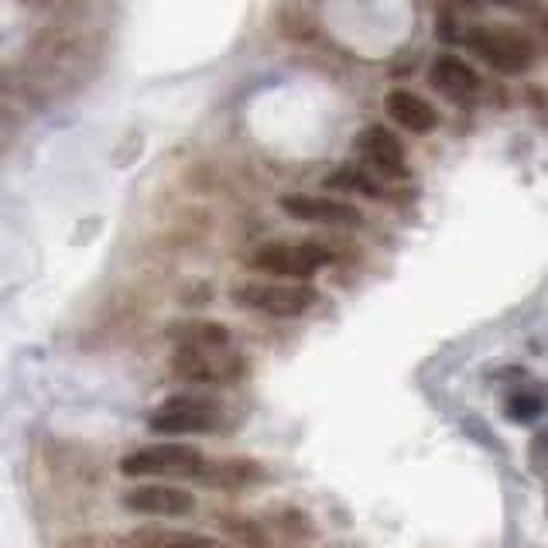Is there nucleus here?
<instances>
[{
  "label": "nucleus",
  "mask_w": 548,
  "mask_h": 548,
  "mask_svg": "<svg viewBox=\"0 0 548 548\" xmlns=\"http://www.w3.org/2000/svg\"><path fill=\"white\" fill-rule=\"evenodd\" d=\"M206 456L189 442H158V446L134 449L120 459L124 477H199Z\"/></svg>",
  "instance_id": "f257e3e1"
},
{
  "label": "nucleus",
  "mask_w": 548,
  "mask_h": 548,
  "mask_svg": "<svg viewBox=\"0 0 548 548\" xmlns=\"http://www.w3.org/2000/svg\"><path fill=\"white\" fill-rule=\"evenodd\" d=\"M233 298L244 309L264 312V316L295 319L319 302V292L312 285H298V281H247L233 292Z\"/></svg>",
  "instance_id": "f03ea898"
},
{
  "label": "nucleus",
  "mask_w": 548,
  "mask_h": 548,
  "mask_svg": "<svg viewBox=\"0 0 548 548\" xmlns=\"http://www.w3.org/2000/svg\"><path fill=\"white\" fill-rule=\"evenodd\" d=\"M329 261H333V254L322 244H316V240H274V244H264L261 251L251 257L257 271L281 274V278L298 281V285H305V281Z\"/></svg>",
  "instance_id": "7ed1b4c3"
},
{
  "label": "nucleus",
  "mask_w": 548,
  "mask_h": 548,
  "mask_svg": "<svg viewBox=\"0 0 548 548\" xmlns=\"http://www.w3.org/2000/svg\"><path fill=\"white\" fill-rule=\"evenodd\" d=\"M473 55H480L490 69L504 72V76H521L535 62V45L528 42L521 31L511 28H473L466 35Z\"/></svg>",
  "instance_id": "20e7f679"
},
{
  "label": "nucleus",
  "mask_w": 548,
  "mask_h": 548,
  "mask_svg": "<svg viewBox=\"0 0 548 548\" xmlns=\"http://www.w3.org/2000/svg\"><path fill=\"white\" fill-rule=\"evenodd\" d=\"M220 425V405L199 394H175L151 411L148 429L155 435H199Z\"/></svg>",
  "instance_id": "39448f33"
},
{
  "label": "nucleus",
  "mask_w": 548,
  "mask_h": 548,
  "mask_svg": "<svg viewBox=\"0 0 548 548\" xmlns=\"http://www.w3.org/2000/svg\"><path fill=\"white\" fill-rule=\"evenodd\" d=\"M172 374L189 384H233L244 374V360L237 353L179 346V353L172 357Z\"/></svg>",
  "instance_id": "423d86ee"
},
{
  "label": "nucleus",
  "mask_w": 548,
  "mask_h": 548,
  "mask_svg": "<svg viewBox=\"0 0 548 548\" xmlns=\"http://www.w3.org/2000/svg\"><path fill=\"white\" fill-rule=\"evenodd\" d=\"M124 507L144 518H182L196 507V501L189 490L172 487V483H141L124 494Z\"/></svg>",
  "instance_id": "0eeeda50"
},
{
  "label": "nucleus",
  "mask_w": 548,
  "mask_h": 548,
  "mask_svg": "<svg viewBox=\"0 0 548 548\" xmlns=\"http://www.w3.org/2000/svg\"><path fill=\"white\" fill-rule=\"evenodd\" d=\"M281 209H285L292 220L302 223H322V227H360L364 216L357 206L343 203V199H329V196H281Z\"/></svg>",
  "instance_id": "6e6552de"
},
{
  "label": "nucleus",
  "mask_w": 548,
  "mask_h": 548,
  "mask_svg": "<svg viewBox=\"0 0 548 548\" xmlns=\"http://www.w3.org/2000/svg\"><path fill=\"white\" fill-rule=\"evenodd\" d=\"M360 155L370 168H374L377 175H384V179H401V175L408 172L405 168V144L394 137L388 127H367L364 134H360L357 141Z\"/></svg>",
  "instance_id": "1a4fd4ad"
},
{
  "label": "nucleus",
  "mask_w": 548,
  "mask_h": 548,
  "mask_svg": "<svg viewBox=\"0 0 548 548\" xmlns=\"http://www.w3.org/2000/svg\"><path fill=\"white\" fill-rule=\"evenodd\" d=\"M384 110H388L394 124H401L411 134H429L439 124V114H435L432 103H425L422 96L411 90H391L384 96Z\"/></svg>",
  "instance_id": "9d476101"
},
{
  "label": "nucleus",
  "mask_w": 548,
  "mask_h": 548,
  "mask_svg": "<svg viewBox=\"0 0 548 548\" xmlns=\"http://www.w3.org/2000/svg\"><path fill=\"white\" fill-rule=\"evenodd\" d=\"M429 79H432L435 90H439L442 96H449V100H473V96L480 93V76L466 66L463 59H456V55H442V59H435Z\"/></svg>",
  "instance_id": "9b49d317"
},
{
  "label": "nucleus",
  "mask_w": 548,
  "mask_h": 548,
  "mask_svg": "<svg viewBox=\"0 0 548 548\" xmlns=\"http://www.w3.org/2000/svg\"><path fill=\"white\" fill-rule=\"evenodd\" d=\"M168 340H175L179 346H189V350H227L230 329L213 319H189V322L168 326Z\"/></svg>",
  "instance_id": "f8f14e48"
},
{
  "label": "nucleus",
  "mask_w": 548,
  "mask_h": 548,
  "mask_svg": "<svg viewBox=\"0 0 548 548\" xmlns=\"http://www.w3.org/2000/svg\"><path fill=\"white\" fill-rule=\"evenodd\" d=\"M264 477V470L254 463V459H216V463H206L199 480L203 483H213V487H251Z\"/></svg>",
  "instance_id": "ddd939ff"
},
{
  "label": "nucleus",
  "mask_w": 548,
  "mask_h": 548,
  "mask_svg": "<svg viewBox=\"0 0 548 548\" xmlns=\"http://www.w3.org/2000/svg\"><path fill=\"white\" fill-rule=\"evenodd\" d=\"M329 189H343V192H360V196H367V199H377L381 196V189H377V182L370 179V175H364L360 168H340V172H333L326 179Z\"/></svg>",
  "instance_id": "4468645a"
},
{
  "label": "nucleus",
  "mask_w": 548,
  "mask_h": 548,
  "mask_svg": "<svg viewBox=\"0 0 548 548\" xmlns=\"http://www.w3.org/2000/svg\"><path fill=\"white\" fill-rule=\"evenodd\" d=\"M504 408H507L504 415L511 418V422L528 425V422H535V418L542 415V398H538V394H531V391H514L511 398H507Z\"/></svg>",
  "instance_id": "2eb2a0df"
},
{
  "label": "nucleus",
  "mask_w": 548,
  "mask_h": 548,
  "mask_svg": "<svg viewBox=\"0 0 548 548\" xmlns=\"http://www.w3.org/2000/svg\"><path fill=\"white\" fill-rule=\"evenodd\" d=\"M528 459H531V470L542 473V477H548V429L538 432L535 439H531Z\"/></svg>",
  "instance_id": "dca6fc26"
},
{
  "label": "nucleus",
  "mask_w": 548,
  "mask_h": 548,
  "mask_svg": "<svg viewBox=\"0 0 548 548\" xmlns=\"http://www.w3.org/2000/svg\"><path fill=\"white\" fill-rule=\"evenodd\" d=\"M161 548H223V545L206 535H165Z\"/></svg>",
  "instance_id": "f3484780"
},
{
  "label": "nucleus",
  "mask_w": 548,
  "mask_h": 548,
  "mask_svg": "<svg viewBox=\"0 0 548 548\" xmlns=\"http://www.w3.org/2000/svg\"><path fill=\"white\" fill-rule=\"evenodd\" d=\"M439 24H442V28H439V38H442V42H456V31H453V14H449V11H442Z\"/></svg>",
  "instance_id": "a211bd4d"
}]
</instances>
